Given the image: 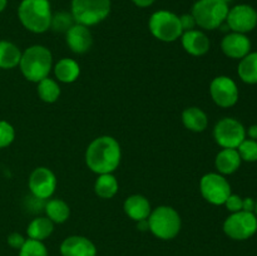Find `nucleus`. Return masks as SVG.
I'll return each instance as SVG.
<instances>
[{"mask_svg": "<svg viewBox=\"0 0 257 256\" xmlns=\"http://www.w3.org/2000/svg\"><path fill=\"white\" fill-rule=\"evenodd\" d=\"M120 157L122 152L119 143L110 136L95 138L85 152L87 166L98 175L112 173L119 166Z\"/></svg>", "mask_w": 257, "mask_h": 256, "instance_id": "f257e3e1", "label": "nucleus"}, {"mask_svg": "<svg viewBox=\"0 0 257 256\" xmlns=\"http://www.w3.org/2000/svg\"><path fill=\"white\" fill-rule=\"evenodd\" d=\"M52 63V53L48 48L43 45H33L22 53L19 67L28 80L39 83L49 75Z\"/></svg>", "mask_w": 257, "mask_h": 256, "instance_id": "f03ea898", "label": "nucleus"}, {"mask_svg": "<svg viewBox=\"0 0 257 256\" xmlns=\"http://www.w3.org/2000/svg\"><path fill=\"white\" fill-rule=\"evenodd\" d=\"M20 23L33 33L47 32L52 24L49 0H23L18 9Z\"/></svg>", "mask_w": 257, "mask_h": 256, "instance_id": "7ed1b4c3", "label": "nucleus"}, {"mask_svg": "<svg viewBox=\"0 0 257 256\" xmlns=\"http://www.w3.org/2000/svg\"><path fill=\"white\" fill-rule=\"evenodd\" d=\"M228 10V4L222 0H198L193 4L191 14L198 27L215 30L226 22Z\"/></svg>", "mask_w": 257, "mask_h": 256, "instance_id": "20e7f679", "label": "nucleus"}, {"mask_svg": "<svg viewBox=\"0 0 257 256\" xmlns=\"http://www.w3.org/2000/svg\"><path fill=\"white\" fill-rule=\"evenodd\" d=\"M148 227L156 237L161 240H171L180 232L181 217L175 208L170 206H160L148 216Z\"/></svg>", "mask_w": 257, "mask_h": 256, "instance_id": "39448f33", "label": "nucleus"}, {"mask_svg": "<svg viewBox=\"0 0 257 256\" xmlns=\"http://www.w3.org/2000/svg\"><path fill=\"white\" fill-rule=\"evenodd\" d=\"M110 13V0H72L75 23L90 27L103 22Z\"/></svg>", "mask_w": 257, "mask_h": 256, "instance_id": "423d86ee", "label": "nucleus"}, {"mask_svg": "<svg viewBox=\"0 0 257 256\" xmlns=\"http://www.w3.org/2000/svg\"><path fill=\"white\" fill-rule=\"evenodd\" d=\"M151 33L162 42H175L183 34L180 17L168 10H158L153 13L148 22Z\"/></svg>", "mask_w": 257, "mask_h": 256, "instance_id": "0eeeda50", "label": "nucleus"}, {"mask_svg": "<svg viewBox=\"0 0 257 256\" xmlns=\"http://www.w3.org/2000/svg\"><path fill=\"white\" fill-rule=\"evenodd\" d=\"M223 231L232 240H247L257 232V216L247 211L231 213L223 222Z\"/></svg>", "mask_w": 257, "mask_h": 256, "instance_id": "6e6552de", "label": "nucleus"}, {"mask_svg": "<svg viewBox=\"0 0 257 256\" xmlns=\"http://www.w3.org/2000/svg\"><path fill=\"white\" fill-rule=\"evenodd\" d=\"M213 137L221 147L237 148L246 138V130L240 120L226 117L216 123Z\"/></svg>", "mask_w": 257, "mask_h": 256, "instance_id": "1a4fd4ad", "label": "nucleus"}, {"mask_svg": "<svg viewBox=\"0 0 257 256\" xmlns=\"http://www.w3.org/2000/svg\"><path fill=\"white\" fill-rule=\"evenodd\" d=\"M200 188L203 198L212 205H225L231 195L230 183L220 173H207L203 176Z\"/></svg>", "mask_w": 257, "mask_h": 256, "instance_id": "9d476101", "label": "nucleus"}, {"mask_svg": "<svg viewBox=\"0 0 257 256\" xmlns=\"http://www.w3.org/2000/svg\"><path fill=\"white\" fill-rule=\"evenodd\" d=\"M226 24L235 33L246 34L252 32L257 25V12L251 5L240 4L228 10Z\"/></svg>", "mask_w": 257, "mask_h": 256, "instance_id": "9b49d317", "label": "nucleus"}, {"mask_svg": "<svg viewBox=\"0 0 257 256\" xmlns=\"http://www.w3.org/2000/svg\"><path fill=\"white\" fill-rule=\"evenodd\" d=\"M210 93L213 102L222 108H230L237 103L238 88L235 80L226 75L216 77L211 82Z\"/></svg>", "mask_w": 257, "mask_h": 256, "instance_id": "f8f14e48", "label": "nucleus"}, {"mask_svg": "<svg viewBox=\"0 0 257 256\" xmlns=\"http://www.w3.org/2000/svg\"><path fill=\"white\" fill-rule=\"evenodd\" d=\"M57 187L55 175L47 167H38L32 172L29 177L30 192L39 200L49 198L54 193Z\"/></svg>", "mask_w": 257, "mask_h": 256, "instance_id": "ddd939ff", "label": "nucleus"}, {"mask_svg": "<svg viewBox=\"0 0 257 256\" xmlns=\"http://www.w3.org/2000/svg\"><path fill=\"white\" fill-rule=\"evenodd\" d=\"M221 49L232 59H242L245 55H247L251 50V42L246 34L241 33H230L225 35V38L221 42Z\"/></svg>", "mask_w": 257, "mask_h": 256, "instance_id": "4468645a", "label": "nucleus"}, {"mask_svg": "<svg viewBox=\"0 0 257 256\" xmlns=\"http://www.w3.org/2000/svg\"><path fill=\"white\" fill-rule=\"evenodd\" d=\"M68 47L73 53L83 54L87 53L92 48L93 37L88 27L82 24H74L67 33H65Z\"/></svg>", "mask_w": 257, "mask_h": 256, "instance_id": "2eb2a0df", "label": "nucleus"}, {"mask_svg": "<svg viewBox=\"0 0 257 256\" xmlns=\"http://www.w3.org/2000/svg\"><path fill=\"white\" fill-rule=\"evenodd\" d=\"M62 256H97L95 245L84 236H69L60 245Z\"/></svg>", "mask_w": 257, "mask_h": 256, "instance_id": "dca6fc26", "label": "nucleus"}, {"mask_svg": "<svg viewBox=\"0 0 257 256\" xmlns=\"http://www.w3.org/2000/svg\"><path fill=\"white\" fill-rule=\"evenodd\" d=\"M182 37V45L185 50L190 54L200 57V55L206 54L210 50V39L205 33L200 30H188L183 32Z\"/></svg>", "mask_w": 257, "mask_h": 256, "instance_id": "f3484780", "label": "nucleus"}, {"mask_svg": "<svg viewBox=\"0 0 257 256\" xmlns=\"http://www.w3.org/2000/svg\"><path fill=\"white\" fill-rule=\"evenodd\" d=\"M124 212L130 218L135 221L147 220L148 216L151 215V203L145 196L142 195H132L124 201Z\"/></svg>", "mask_w": 257, "mask_h": 256, "instance_id": "a211bd4d", "label": "nucleus"}, {"mask_svg": "<svg viewBox=\"0 0 257 256\" xmlns=\"http://www.w3.org/2000/svg\"><path fill=\"white\" fill-rule=\"evenodd\" d=\"M241 160L236 148H223L216 156L215 166L220 175H231L240 168Z\"/></svg>", "mask_w": 257, "mask_h": 256, "instance_id": "6ab92c4d", "label": "nucleus"}, {"mask_svg": "<svg viewBox=\"0 0 257 256\" xmlns=\"http://www.w3.org/2000/svg\"><path fill=\"white\" fill-rule=\"evenodd\" d=\"M182 122L187 130L192 132H203L207 128L208 118L202 109L197 107H190L183 110Z\"/></svg>", "mask_w": 257, "mask_h": 256, "instance_id": "aec40b11", "label": "nucleus"}, {"mask_svg": "<svg viewBox=\"0 0 257 256\" xmlns=\"http://www.w3.org/2000/svg\"><path fill=\"white\" fill-rule=\"evenodd\" d=\"M54 74L58 80L63 83H73L78 79L80 74V68L75 60L69 58H63L55 64Z\"/></svg>", "mask_w": 257, "mask_h": 256, "instance_id": "412c9836", "label": "nucleus"}, {"mask_svg": "<svg viewBox=\"0 0 257 256\" xmlns=\"http://www.w3.org/2000/svg\"><path fill=\"white\" fill-rule=\"evenodd\" d=\"M22 59V52L13 43L7 40H0V68L2 69H13L19 65Z\"/></svg>", "mask_w": 257, "mask_h": 256, "instance_id": "4be33fe9", "label": "nucleus"}, {"mask_svg": "<svg viewBox=\"0 0 257 256\" xmlns=\"http://www.w3.org/2000/svg\"><path fill=\"white\" fill-rule=\"evenodd\" d=\"M237 73L242 82L247 84H257V52L248 53L240 59Z\"/></svg>", "mask_w": 257, "mask_h": 256, "instance_id": "5701e85b", "label": "nucleus"}, {"mask_svg": "<svg viewBox=\"0 0 257 256\" xmlns=\"http://www.w3.org/2000/svg\"><path fill=\"white\" fill-rule=\"evenodd\" d=\"M54 230V222L48 217H37L29 223L27 233L29 238L43 241L49 237Z\"/></svg>", "mask_w": 257, "mask_h": 256, "instance_id": "b1692460", "label": "nucleus"}, {"mask_svg": "<svg viewBox=\"0 0 257 256\" xmlns=\"http://www.w3.org/2000/svg\"><path fill=\"white\" fill-rule=\"evenodd\" d=\"M47 217L55 223H63L69 218L70 208L67 202L59 198L49 200L44 206Z\"/></svg>", "mask_w": 257, "mask_h": 256, "instance_id": "393cba45", "label": "nucleus"}, {"mask_svg": "<svg viewBox=\"0 0 257 256\" xmlns=\"http://www.w3.org/2000/svg\"><path fill=\"white\" fill-rule=\"evenodd\" d=\"M94 191L100 198H112L118 192V181L112 173L99 175L94 185Z\"/></svg>", "mask_w": 257, "mask_h": 256, "instance_id": "a878e982", "label": "nucleus"}, {"mask_svg": "<svg viewBox=\"0 0 257 256\" xmlns=\"http://www.w3.org/2000/svg\"><path fill=\"white\" fill-rule=\"evenodd\" d=\"M38 94L43 102L54 103L60 95V87L52 78H44L38 84Z\"/></svg>", "mask_w": 257, "mask_h": 256, "instance_id": "bb28decb", "label": "nucleus"}, {"mask_svg": "<svg viewBox=\"0 0 257 256\" xmlns=\"http://www.w3.org/2000/svg\"><path fill=\"white\" fill-rule=\"evenodd\" d=\"M19 256H48V250L42 241L28 238L19 250Z\"/></svg>", "mask_w": 257, "mask_h": 256, "instance_id": "cd10ccee", "label": "nucleus"}, {"mask_svg": "<svg viewBox=\"0 0 257 256\" xmlns=\"http://www.w3.org/2000/svg\"><path fill=\"white\" fill-rule=\"evenodd\" d=\"M236 150L242 161H246V162H256L257 161V141L245 138Z\"/></svg>", "mask_w": 257, "mask_h": 256, "instance_id": "c85d7f7f", "label": "nucleus"}, {"mask_svg": "<svg viewBox=\"0 0 257 256\" xmlns=\"http://www.w3.org/2000/svg\"><path fill=\"white\" fill-rule=\"evenodd\" d=\"M74 22L75 20L74 18H73L72 13L68 14V13L65 12H60L52 18V24H50V28H53V30H55V32L67 33L68 30L74 25Z\"/></svg>", "mask_w": 257, "mask_h": 256, "instance_id": "c756f323", "label": "nucleus"}, {"mask_svg": "<svg viewBox=\"0 0 257 256\" xmlns=\"http://www.w3.org/2000/svg\"><path fill=\"white\" fill-rule=\"evenodd\" d=\"M15 137V131L7 120H0V148L12 145Z\"/></svg>", "mask_w": 257, "mask_h": 256, "instance_id": "7c9ffc66", "label": "nucleus"}, {"mask_svg": "<svg viewBox=\"0 0 257 256\" xmlns=\"http://www.w3.org/2000/svg\"><path fill=\"white\" fill-rule=\"evenodd\" d=\"M242 203H243V198L240 197L238 195H232L231 193L228 196V198L226 200L225 205L227 207V210L230 212H238V211H242Z\"/></svg>", "mask_w": 257, "mask_h": 256, "instance_id": "2f4dec72", "label": "nucleus"}, {"mask_svg": "<svg viewBox=\"0 0 257 256\" xmlns=\"http://www.w3.org/2000/svg\"><path fill=\"white\" fill-rule=\"evenodd\" d=\"M24 242H25V238L18 232H13L8 236V243H9L10 247L13 248H18V250H20L22 246L24 245Z\"/></svg>", "mask_w": 257, "mask_h": 256, "instance_id": "473e14b6", "label": "nucleus"}, {"mask_svg": "<svg viewBox=\"0 0 257 256\" xmlns=\"http://www.w3.org/2000/svg\"><path fill=\"white\" fill-rule=\"evenodd\" d=\"M181 27H182L183 32H188V30H193L196 24V20L193 18L192 14H183L182 17H180Z\"/></svg>", "mask_w": 257, "mask_h": 256, "instance_id": "72a5a7b5", "label": "nucleus"}, {"mask_svg": "<svg viewBox=\"0 0 257 256\" xmlns=\"http://www.w3.org/2000/svg\"><path fill=\"white\" fill-rule=\"evenodd\" d=\"M253 210H255V201H253V198H251V197L243 198L242 211H247V212H253Z\"/></svg>", "mask_w": 257, "mask_h": 256, "instance_id": "f704fd0d", "label": "nucleus"}, {"mask_svg": "<svg viewBox=\"0 0 257 256\" xmlns=\"http://www.w3.org/2000/svg\"><path fill=\"white\" fill-rule=\"evenodd\" d=\"M132 2L135 3L137 7L147 8V7H151V5H152L156 0H132Z\"/></svg>", "mask_w": 257, "mask_h": 256, "instance_id": "c9c22d12", "label": "nucleus"}, {"mask_svg": "<svg viewBox=\"0 0 257 256\" xmlns=\"http://www.w3.org/2000/svg\"><path fill=\"white\" fill-rule=\"evenodd\" d=\"M246 135H248V137H250L251 140L257 141V124L251 125V127L248 128L247 132H246Z\"/></svg>", "mask_w": 257, "mask_h": 256, "instance_id": "e433bc0d", "label": "nucleus"}, {"mask_svg": "<svg viewBox=\"0 0 257 256\" xmlns=\"http://www.w3.org/2000/svg\"><path fill=\"white\" fill-rule=\"evenodd\" d=\"M137 227L140 228L141 231L150 230V227H148V220H142V221H138V225H137Z\"/></svg>", "mask_w": 257, "mask_h": 256, "instance_id": "4c0bfd02", "label": "nucleus"}, {"mask_svg": "<svg viewBox=\"0 0 257 256\" xmlns=\"http://www.w3.org/2000/svg\"><path fill=\"white\" fill-rule=\"evenodd\" d=\"M7 4H8V0H0V13L7 8Z\"/></svg>", "mask_w": 257, "mask_h": 256, "instance_id": "58836bf2", "label": "nucleus"}, {"mask_svg": "<svg viewBox=\"0 0 257 256\" xmlns=\"http://www.w3.org/2000/svg\"><path fill=\"white\" fill-rule=\"evenodd\" d=\"M253 213L257 216V201H255V210H253Z\"/></svg>", "mask_w": 257, "mask_h": 256, "instance_id": "ea45409f", "label": "nucleus"}, {"mask_svg": "<svg viewBox=\"0 0 257 256\" xmlns=\"http://www.w3.org/2000/svg\"><path fill=\"white\" fill-rule=\"evenodd\" d=\"M222 2H225V3H227V4H228V3H230V2H232V0H222Z\"/></svg>", "mask_w": 257, "mask_h": 256, "instance_id": "a19ab883", "label": "nucleus"}]
</instances>
